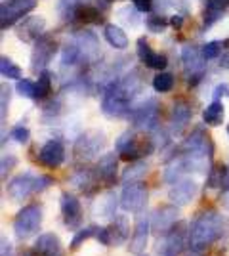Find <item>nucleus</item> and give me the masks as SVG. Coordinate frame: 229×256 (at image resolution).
Instances as JSON below:
<instances>
[{"label":"nucleus","instance_id":"28","mask_svg":"<svg viewBox=\"0 0 229 256\" xmlns=\"http://www.w3.org/2000/svg\"><path fill=\"white\" fill-rule=\"evenodd\" d=\"M203 120L207 122L208 126H218L224 120V106L222 102L214 100L210 106H207V109L203 111Z\"/></svg>","mask_w":229,"mask_h":256},{"label":"nucleus","instance_id":"25","mask_svg":"<svg viewBox=\"0 0 229 256\" xmlns=\"http://www.w3.org/2000/svg\"><path fill=\"white\" fill-rule=\"evenodd\" d=\"M98 180H99L98 172H92L88 170V168H80V170H76L71 176V182L75 184L80 192L86 193V195H90V193H94L98 190V186H96Z\"/></svg>","mask_w":229,"mask_h":256},{"label":"nucleus","instance_id":"2","mask_svg":"<svg viewBox=\"0 0 229 256\" xmlns=\"http://www.w3.org/2000/svg\"><path fill=\"white\" fill-rule=\"evenodd\" d=\"M226 230L224 216L216 210H203L197 216L189 230V248L193 252H203L208 246L222 239Z\"/></svg>","mask_w":229,"mask_h":256},{"label":"nucleus","instance_id":"8","mask_svg":"<svg viewBox=\"0 0 229 256\" xmlns=\"http://www.w3.org/2000/svg\"><path fill=\"white\" fill-rule=\"evenodd\" d=\"M147 204V188L140 180L126 182L120 193V206L126 212H142Z\"/></svg>","mask_w":229,"mask_h":256},{"label":"nucleus","instance_id":"1","mask_svg":"<svg viewBox=\"0 0 229 256\" xmlns=\"http://www.w3.org/2000/svg\"><path fill=\"white\" fill-rule=\"evenodd\" d=\"M142 90V80L138 73L120 76L117 80L109 82V86L103 90L101 98V111L111 118L128 117L132 111V102Z\"/></svg>","mask_w":229,"mask_h":256},{"label":"nucleus","instance_id":"12","mask_svg":"<svg viewBox=\"0 0 229 256\" xmlns=\"http://www.w3.org/2000/svg\"><path fill=\"white\" fill-rule=\"evenodd\" d=\"M21 256H63V246L55 234H42L31 248L21 250Z\"/></svg>","mask_w":229,"mask_h":256},{"label":"nucleus","instance_id":"29","mask_svg":"<svg viewBox=\"0 0 229 256\" xmlns=\"http://www.w3.org/2000/svg\"><path fill=\"white\" fill-rule=\"evenodd\" d=\"M84 62V56L80 52V48L76 46L75 40H71L69 44H65L63 52H61V65L63 67H73V65Z\"/></svg>","mask_w":229,"mask_h":256},{"label":"nucleus","instance_id":"14","mask_svg":"<svg viewBox=\"0 0 229 256\" xmlns=\"http://www.w3.org/2000/svg\"><path fill=\"white\" fill-rule=\"evenodd\" d=\"M176 222H178V206L176 204L159 206L151 214V232L157 237H163L164 234H168L174 228Z\"/></svg>","mask_w":229,"mask_h":256},{"label":"nucleus","instance_id":"45","mask_svg":"<svg viewBox=\"0 0 229 256\" xmlns=\"http://www.w3.org/2000/svg\"><path fill=\"white\" fill-rule=\"evenodd\" d=\"M10 243L6 241V237H2V256H6V254H10Z\"/></svg>","mask_w":229,"mask_h":256},{"label":"nucleus","instance_id":"36","mask_svg":"<svg viewBox=\"0 0 229 256\" xmlns=\"http://www.w3.org/2000/svg\"><path fill=\"white\" fill-rule=\"evenodd\" d=\"M15 90L19 92V96L36 100V82L29 80V78H19L15 84Z\"/></svg>","mask_w":229,"mask_h":256},{"label":"nucleus","instance_id":"48","mask_svg":"<svg viewBox=\"0 0 229 256\" xmlns=\"http://www.w3.org/2000/svg\"><path fill=\"white\" fill-rule=\"evenodd\" d=\"M228 136H229V124H228Z\"/></svg>","mask_w":229,"mask_h":256},{"label":"nucleus","instance_id":"39","mask_svg":"<svg viewBox=\"0 0 229 256\" xmlns=\"http://www.w3.org/2000/svg\"><path fill=\"white\" fill-rule=\"evenodd\" d=\"M11 138L15 140L17 144H27L29 138H31V132H29V128L25 126H13L11 128Z\"/></svg>","mask_w":229,"mask_h":256},{"label":"nucleus","instance_id":"49","mask_svg":"<svg viewBox=\"0 0 229 256\" xmlns=\"http://www.w3.org/2000/svg\"><path fill=\"white\" fill-rule=\"evenodd\" d=\"M138 256H143V254H138Z\"/></svg>","mask_w":229,"mask_h":256},{"label":"nucleus","instance_id":"32","mask_svg":"<svg viewBox=\"0 0 229 256\" xmlns=\"http://www.w3.org/2000/svg\"><path fill=\"white\" fill-rule=\"evenodd\" d=\"M98 232H99L98 226H88V228H82V230H78V232L75 234V237L71 239V248L75 250V248H78V246L82 245L84 241L92 239V237H98Z\"/></svg>","mask_w":229,"mask_h":256},{"label":"nucleus","instance_id":"31","mask_svg":"<svg viewBox=\"0 0 229 256\" xmlns=\"http://www.w3.org/2000/svg\"><path fill=\"white\" fill-rule=\"evenodd\" d=\"M174 82H176L174 75L161 71L159 75L153 78V88H155L157 92H161V94H166V92H170V90L174 88Z\"/></svg>","mask_w":229,"mask_h":256},{"label":"nucleus","instance_id":"27","mask_svg":"<svg viewBox=\"0 0 229 256\" xmlns=\"http://www.w3.org/2000/svg\"><path fill=\"white\" fill-rule=\"evenodd\" d=\"M73 16V22L80 23V25H88V23H99L101 22V12L98 8H92V6H78L71 12Z\"/></svg>","mask_w":229,"mask_h":256},{"label":"nucleus","instance_id":"46","mask_svg":"<svg viewBox=\"0 0 229 256\" xmlns=\"http://www.w3.org/2000/svg\"><path fill=\"white\" fill-rule=\"evenodd\" d=\"M182 23H184V18H182V16H174V18H172V25H174V27H182Z\"/></svg>","mask_w":229,"mask_h":256},{"label":"nucleus","instance_id":"10","mask_svg":"<svg viewBox=\"0 0 229 256\" xmlns=\"http://www.w3.org/2000/svg\"><path fill=\"white\" fill-rule=\"evenodd\" d=\"M130 235V226L126 222L124 216H117L109 226L105 228H99L98 239L103 246H119L122 245Z\"/></svg>","mask_w":229,"mask_h":256},{"label":"nucleus","instance_id":"43","mask_svg":"<svg viewBox=\"0 0 229 256\" xmlns=\"http://www.w3.org/2000/svg\"><path fill=\"white\" fill-rule=\"evenodd\" d=\"M86 0H61L59 4H61V8L67 12H73L75 8H78V6H82Z\"/></svg>","mask_w":229,"mask_h":256},{"label":"nucleus","instance_id":"16","mask_svg":"<svg viewBox=\"0 0 229 256\" xmlns=\"http://www.w3.org/2000/svg\"><path fill=\"white\" fill-rule=\"evenodd\" d=\"M61 216H63V224L69 230L78 232V228L82 224V206L73 193H61Z\"/></svg>","mask_w":229,"mask_h":256},{"label":"nucleus","instance_id":"15","mask_svg":"<svg viewBox=\"0 0 229 256\" xmlns=\"http://www.w3.org/2000/svg\"><path fill=\"white\" fill-rule=\"evenodd\" d=\"M34 6H36V0H6V2H2V8H0L2 29H6L17 20H21L25 14L34 10Z\"/></svg>","mask_w":229,"mask_h":256},{"label":"nucleus","instance_id":"3","mask_svg":"<svg viewBox=\"0 0 229 256\" xmlns=\"http://www.w3.org/2000/svg\"><path fill=\"white\" fill-rule=\"evenodd\" d=\"M212 142L205 134L203 128H195L191 132V136L186 138L184 148H182V157L186 160L187 170L205 172L207 170L208 160L212 159Z\"/></svg>","mask_w":229,"mask_h":256},{"label":"nucleus","instance_id":"13","mask_svg":"<svg viewBox=\"0 0 229 256\" xmlns=\"http://www.w3.org/2000/svg\"><path fill=\"white\" fill-rule=\"evenodd\" d=\"M105 146V136L101 132H86L75 142V155L82 160L94 159L99 150Z\"/></svg>","mask_w":229,"mask_h":256},{"label":"nucleus","instance_id":"9","mask_svg":"<svg viewBox=\"0 0 229 256\" xmlns=\"http://www.w3.org/2000/svg\"><path fill=\"white\" fill-rule=\"evenodd\" d=\"M182 60H184V71H186L187 82L191 86H195L203 75H205V69H207V60L203 52L195 48V46H186L182 50Z\"/></svg>","mask_w":229,"mask_h":256},{"label":"nucleus","instance_id":"44","mask_svg":"<svg viewBox=\"0 0 229 256\" xmlns=\"http://www.w3.org/2000/svg\"><path fill=\"white\" fill-rule=\"evenodd\" d=\"M138 12H149L151 10V0H132Z\"/></svg>","mask_w":229,"mask_h":256},{"label":"nucleus","instance_id":"19","mask_svg":"<svg viewBox=\"0 0 229 256\" xmlns=\"http://www.w3.org/2000/svg\"><path fill=\"white\" fill-rule=\"evenodd\" d=\"M191 117H193V109H191L189 102H186V100L174 102L172 115H170V132H172V136H180L187 128V124L191 122Z\"/></svg>","mask_w":229,"mask_h":256},{"label":"nucleus","instance_id":"5","mask_svg":"<svg viewBox=\"0 0 229 256\" xmlns=\"http://www.w3.org/2000/svg\"><path fill=\"white\" fill-rule=\"evenodd\" d=\"M117 151H119L120 159L134 162V160H142L143 157L151 155L155 151V142L149 136H138L136 132H124L117 140Z\"/></svg>","mask_w":229,"mask_h":256},{"label":"nucleus","instance_id":"41","mask_svg":"<svg viewBox=\"0 0 229 256\" xmlns=\"http://www.w3.org/2000/svg\"><path fill=\"white\" fill-rule=\"evenodd\" d=\"M15 162H17V159L13 155L2 157V178H6V170H11V166H15Z\"/></svg>","mask_w":229,"mask_h":256},{"label":"nucleus","instance_id":"38","mask_svg":"<svg viewBox=\"0 0 229 256\" xmlns=\"http://www.w3.org/2000/svg\"><path fill=\"white\" fill-rule=\"evenodd\" d=\"M166 25H168V22L164 20L163 16H151V18H147V27H149V31H153V32L164 31Z\"/></svg>","mask_w":229,"mask_h":256},{"label":"nucleus","instance_id":"6","mask_svg":"<svg viewBox=\"0 0 229 256\" xmlns=\"http://www.w3.org/2000/svg\"><path fill=\"white\" fill-rule=\"evenodd\" d=\"M40 224H42V208H40V204H27L13 218V234H15L17 239L25 241V239H29L31 235H34L40 230Z\"/></svg>","mask_w":229,"mask_h":256},{"label":"nucleus","instance_id":"23","mask_svg":"<svg viewBox=\"0 0 229 256\" xmlns=\"http://www.w3.org/2000/svg\"><path fill=\"white\" fill-rule=\"evenodd\" d=\"M44 34V20L38 16L25 18L17 27V36L23 42H36Z\"/></svg>","mask_w":229,"mask_h":256},{"label":"nucleus","instance_id":"4","mask_svg":"<svg viewBox=\"0 0 229 256\" xmlns=\"http://www.w3.org/2000/svg\"><path fill=\"white\" fill-rule=\"evenodd\" d=\"M48 186H52V178L50 176H42V174H33V172H23L17 174L15 178L8 182V197L11 201H23L27 197H31L34 193L44 192Z\"/></svg>","mask_w":229,"mask_h":256},{"label":"nucleus","instance_id":"40","mask_svg":"<svg viewBox=\"0 0 229 256\" xmlns=\"http://www.w3.org/2000/svg\"><path fill=\"white\" fill-rule=\"evenodd\" d=\"M228 6H229V0H207V10L220 12L222 14Z\"/></svg>","mask_w":229,"mask_h":256},{"label":"nucleus","instance_id":"17","mask_svg":"<svg viewBox=\"0 0 229 256\" xmlns=\"http://www.w3.org/2000/svg\"><path fill=\"white\" fill-rule=\"evenodd\" d=\"M57 52V44L50 34H42L33 48V69L34 71H44V67L52 62L54 54Z\"/></svg>","mask_w":229,"mask_h":256},{"label":"nucleus","instance_id":"20","mask_svg":"<svg viewBox=\"0 0 229 256\" xmlns=\"http://www.w3.org/2000/svg\"><path fill=\"white\" fill-rule=\"evenodd\" d=\"M195 193H197L195 182L189 180V178H182V180H178L176 184H172V188L168 192V199L176 206H186L187 203L193 201Z\"/></svg>","mask_w":229,"mask_h":256},{"label":"nucleus","instance_id":"22","mask_svg":"<svg viewBox=\"0 0 229 256\" xmlns=\"http://www.w3.org/2000/svg\"><path fill=\"white\" fill-rule=\"evenodd\" d=\"M149 234H151V220L147 216H142L138 222H136V228H134V234H132L130 239V252L132 254H142L147 246V241H149Z\"/></svg>","mask_w":229,"mask_h":256},{"label":"nucleus","instance_id":"35","mask_svg":"<svg viewBox=\"0 0 229 256\" xmlns=\"http://www.w3.org/2000/svg\"><path fill=\"white\" fill-rule=\"evenodd\" d=\"M145 172H147V164L143 160H134V162H130L128 170L122 174V182H136Z\"/></svg>","mask_w":229,"mask_h":256},{"label":"nucleus","instance_id":"11","mask_svg":"<svg viewBox=\"0 0 229 256\" xmlns=\"http://www.w3.org/2000/svg\"><path fill=\"white\" fill-rule=\"evenodd\" d=\"M130 122L136 128H143V130H153L159 124V104L157 100H147L140 104L138 107H132L130 115Z\"/></svg>","mask_w":229,"mask_h":256},{"label":"nucleus","instance_id":"42","mask_svg":"<svg viewBox=\"0 0 229 256\" xmlns=\"http://www.w3.org/2000/svg\"><path fill=\"white\" fill-rule=\"evenodd\" d=\"M0 104H2V120L6 118V109H8V104H10V88H6V86H2V100H0Z\"/></svg>","mask_w":229,"mask_h":256},{"label":"nucleus","instance_id":"34","mask_svg":"<svg viewBox=\"0 0 229 256\" xmlns=\"http://www.w3.org/2000/svg\"><path fill=\"white\" fill-rule=\"evenodd\" d=\"M0 73L4 78H13V80H19L21 78V69L13 64L8 58H2L0 60Z\"/></svg>","mask_w":229,"mask_h":256},{"label":"nucleus","instance_id":"47","mask_svg":"<svg viewBox=\"0 0 229 256\" xmlns=\"http://www.w3.org/2000/svg\"><path fill=\"white\" fill-rule=\"evenodd\" d=\"M224 90H228V86H226V84L218 86V88H216V98H218L220 94H222V96H224V94H226V92H224Z\"/></svg>","mask_w":229,"mask_h":256},{"label":"nucleus","instance_id":"37","mask_svg":"<svg viewBox=\"0 0 229 256\" xmlns=\"http://www.w3.org/2000/svg\"><path fill=\"white\" fill-rule=\"evenodd\" d=\"M203 56H205V60H214V58H218L220 52H222V42L218 40H212V42H207L203 46Z\"/></svg>","mask_w":229,"mask_h":256},{"label":"nucleus","instance_id":"24","mask_svg":"<svg viewBox=\"0 0 229 256\" xmlns=\"http://www.w3.org/2000/svg\"><path fill=\"white\" fill-rule=\"evenodd\" d=\"M138 58L145 64V67L157 69V71H163L164 67L168 65L166 56H164V54L153 52L151 46H149V42H147L145 38H140V40H138Z\"/></svg>","mask_w":229,"mask_h":256},{"label":"nucleus","instance_id":"33","mask_svg":"<svg viewBox=\"0 0 229 256\" xmlns=\"http://www.w3.org/2000/svg\"><path fill=\"white\" fill-rule=\"evenodd\" d=\"M52 92V75L48 71H40L36 80V100H44Z\"/></svg>","mask_w":229,"mask_h":256},{"label":"nucleus","instance_id":"30","mask_svg":"<svg viewBox=\"0 0 229 256\" xmlns=\"http://www.w3.org/2000/svg\"><path fill=\"white\" fill-rule=\"evenodd\" d=\"M226 176H228V166H224V164H212V168L208 170L207 186L210 190L222 188L226 184Z\"/></svg>","mask_w":229,"mask_h":256},{"label":"nucleus","instance_id":"7","mask_svg":"<svg viewBox=\"0 0 229 256\" xmlns=\"http://www.w3.org/2000/svg\"><path fill=\"white\" fill-rule=\"evenodd\" d=\"M189 245V232H187L186 222H176L174 228L159 237V245H157V254L159 256H180L182 250Z\"/></svg>","mask_w":229,"mask_h":256},{"label":"nucleus","instance_id":"18","mask_svg":"<svg viewBox=\"0 0 229 256\" xmlns=\"http://www.w3.org/2000/svg\"><path fill=\"white\" fill-rule=\"evenodd\" d=\"M38 160L46 168H59L65 160V148L61 142L57 140H50L46 142L40 151H38Z\"/></svg>","mask_w":229,"mask_h":256},{"label":"nucleus","instance_id":"21","mask_svg":"<svg viewBox=\"0 0 229 256\" xmlns=\"http://www.w3.org/2000/svg\"><path fill=\"white\" fill-rule=\"evenodd\" d=\"M96 172L105 186H115L119 180V157L115 153H105L103 157H99Z\"/></svg>","mask_w":229,"mask_h":256},{"label":"nucleus","instance_id":"26","mask_svg":"<svg viewBox=\"0 0 229 256\" xmlns=\"http://www.w3.org/2000/svg\"><path fill=\"white\" fill-rule=\"evenodd\" d=\"M103 34H105V40H107L113 48H117V50H126V48H128V36H126V32L122 31L120 27H117V25L107 23Z\"/></svg>","mask_w":229,"mask_h":256},{"label":"nucleus","instance_id":"50","mask_svg":"<svg viewBox=\"0 0 229 256\" xmlns=\"http://www.w3.org/2000/svg\"><path fill=\"white\" fill-rule=\"evenodd\" d=\"M109 2H113V0H109Z\"/></svg>","mask_w":229,"mask_h":256}]
</instances>
